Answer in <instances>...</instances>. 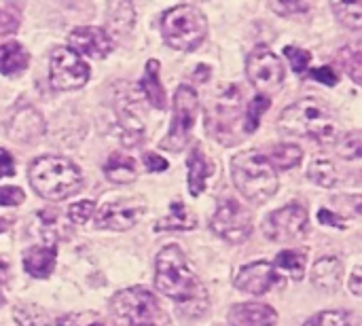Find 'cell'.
Returning <instances> with one entry per match:
<instances>
[{
	"label": "cell",
	"instance_id": "obj_33",
	"mask_svg": "<svg viewBox=\"0 0 362 326\" xmlns=\"http://www.w3.org/2000/svg\"><path fill=\"white\" fill-rule=\"evenodd\" d=\"M19 6L17 4H0V36H6L19 25Z\"/></svg>",
	"mask_w": 362,
	"mask_h": 326
},
{
	"label": "cell",
	"instance_id": "obj_44",
	"mask_svg": "<svg viewBox=\"0 0 362 326\" xmlns=\"http://www.w3.org/2000/svg\"><path fill=\"white\" fill-rule=\"evenodd\" d=\"M361 267H356L354 272H352V278H350V291L358 297V295H362V284H361Z\"/></svg>",
	"mask_w": 362,
	"mask_h": 326
},
{
	"label": "cell",
	"instance_id": "obj_27",
	"mask_svg": "<svg viewBox=\"0 0 362 326\" xmlns=\"http://www.w3.org/2000/svg\"><path fill=\"white\" fill-rule=\"evenodd\" d=\"M108 25L115 34H127L134 25V6L129 2H117L108 8Z\"/></svg>",
	"mask_w": 362,
	"mask_h": 326
},
{
	"label": "cell",
	"instance_id": "obj_4",
	"mask_svg": "<svg viewBox=\"0 0 362 326\" xmlns=\"http://www.w3.org/2000/svg\"><path fill=\"white\" fill-rule=\"evenodd\" d=\"M231 176L238 191L252 204H265L280 187L269 159L255 149L233 157Z\"/></svg>",
	"mask_w": 362,
	"mask_h": 326
},
{
	"label": "cell",
	"instance_id": "obj_5",
	"mask_svg": "<svg viewBox=\"0 0 362 326\" xmlns=\"http://www.w3.org/2000/svg\"><path fill=\"white\" fill-rule=\"evenodd\" d=\"M110 312L117 326H168L157 297L140 286L117 293L110 299Z\"/></svg>",
	"mask_w": 362,
	"mask_h": 326
},
{
	"label": "cell",
	"instance_id": "obj_35",
	"mask_svg": "<svg viewBox=\"0 0 362 326\" xmlns=\"http://www.w3.org/2000/svg\"><path fill=\"white\" fill-rule=\"evenodd\" d=\"M93 210H95V204L89 199H83V202H76L68 208V216L74 225H85L93 216Z\"/></svg>",
	"mask_w": 362,
	"mask_h": 326
},
{
	"label": "cell",
	"instance_id": "obj_10",
	"mask_svg": "<svg viewBox=\"0 0 362 326\" xmlns=\"http://www.w3.org/2000/svg\"><path fill=\"white\" fill-rule=\"evenodd\" d=\"M212 231L231 244H242L252 233V214L235 199H225L210 221Z\"/></svg>",
	"mask_w": 362,
	"mask_h": 326
},
{
	"label": "cell",
	"instance_id": "obj_40",
	"mask_svg": "<svg viewBox=\"0 0 362 326\" xmlns=\"http://www.w3.org/2000/svg\"><path fill=\"white\" fill-rule=\"evenodd\" d=\"M310 76H312V78H316V81H320L322 85H329V87L337 85V81H339L337 72H335L333 68H329V66H320V68L312 70V72H310Z\"/></svg>",
	"mask_w": 362,
	"mask_h": 326
},
{
	"label": "cell",
	"instance_id": "obj_3",
	"mask_svg": "<svg viewBox=\"0 0 362 326\" xmlns=\"http://www.w3.org/2000/svg\"><path fill=\"white\" fill-rule=\"evenodd\" d=\"M28 178L32 189L49 202L68 199L70 195L78 193L83 185L81 170L70 159L57 155H47L36 159L30 165Z\"/></svg>",
	"mask_w": 362,
	"mask_h": 326
},
{
	"label": "cell",
	"instance_id": "obj_8",
	"mask_svg": "<svg viewBox=\"0 0 362 326\" xmlns=\"http://www.w3.org/2000/svg\"><path fill=\"white\" fill-rule=\"evenodd\" d=\"M197 108H199V100H197L195 89L191 85H180L174 95L172 125H170L168 138L161 142V149L178 153L189 144L191 129L195 127V119H197Z\"/></svg>",
	"mask_w": 362,
	"mask_h": 326
},
{
	"label": "cell",
	"instance_id": "obj_30",
	"mask_svg": "<svg viewBox=\"0 0 362 326\" xmlns=\"http://www.w3.org/2000/svg\"><path fill=\"white\" fill-rule=\"evenodd\" d=\"M333 11L346 28L361 30L362 2H333Z\"/></svg>",
	"mask_w": 362,
	"mask_h": 326
},
{
	"label": "cell",
	"instance_id": "obj_45",
	"mask_svg": "<svg viewBox=\"0 0 362 326\" xmlns=\"http://www.w3.org/2000/svg\"><path fill=\"white\" fill-rule=\"evenodd\" d=\"M195 78H197V81H202V83H204V81H208V78H210V68H208V66H197Z\"/></svg>",
	"mask_w": 362,
	"mask_h": 326
},
{
	"label": "cell",
	"instance_id": "obj_41",
	"mask_svg": "<svg viewBox=\"0 0 362 326\" xmlns=\"http://www.w3.org/2000/svg\"><path fill=\"white\" fill-rule=\"evenodd\" d=\"M318 221H320L322 225H331V227H337V229H346V227H348L346 221H344L341 216L333 214V212L327 210V208H322V210L318 212Z\"/></svg>",
	"mask_w": 362,
	"mask_h": 326
},
{
	"label": "cell",
	"instance_id": "obj_24",
	"mask_svg": "<svg viewBox=\"0 0 362 326\" xmlns=\"http://www.w3.org/2000/svg\"><path fill=\"white\" fill-rule=\"evenodd\" d=\"M28 64H30V55L19 42L8 40V42L0 45V74L15 76V74L23 72L28 68Z\"/></svg>",
	"mask_w": 362,
	"mask_h": 326
},
{
	"label": "cell",
	"instance_id": "obj_14",
	"mask_svg": "<svg viewBox=\"0 0 362 326\" xmlns=\"http://www.w3.org/2000/svg\"><path fill=\"white\" fill-rule=\"evenodd\" d=\"M144 214V202L132 199V202H112L106 204L98 214V227L110 229V231H127L132 229L138 219Z\"/></svg>",
	"mask_w": 362,
	"mask_h": 326
},
{
	"label": "cell",
	"instance_id": "obj_19",
	"mask_svg": "<svg viewBox=\"0 0 362 326\" xmlns=\"http://www.w3.org/2000/svg\"><path fill=\"white\" fill-rule=\"evenodd\" d=\"M57 261L55 246H32L23 252V269L32 278H49Z\"/></svg>",
	"mask_w": 362,
	"mask_h": 326
},
{
	"label": "cell",
	"instance_id": "obj_2",
	"mask_svg": "<svg viewBox=\"0 0 362 326\" xmlns=\"http://www.w3.org/2000/svg\"><path fill=\"white\" fill-rule=\"evenodd\" d=\"M278 127L284 134L312 138L320 144H331L339 136V123L335 115L320 100L314 98H303L288 106L280 115Z\"/></svg>",
	"mask_w": 362,
	"mask_h": 326
},
{
	"label": "cell",
	"instance_id": "obj_25",
	"mask_svg": "<svg viewBox=\"0 0 362 326\" xmlns=\"http://www.w3.org/2000/svg\"><path fill=\"white\" fill-rule=\"evenodd\" d=\"M197 227L195 216L182 202H172L170 212L155 225V231H191Z\"/></svg>",
	"mask_w": 362,
	"mask_h": 326
},
{
	"label": "cell",
	"instance_id": "obj_12",
	"mask_svg": "<svg viewBox=\"0 0 362 326\" xmlns=\"http://www.w3.org/2000/svg\"><path fill=\"white\" fill-rule=\"evenodd\" d=\"M246 74L255 87L276 89V87H280V83L284 78V68H282V62L278 59V55L269 47L259 45L246 57Z\"/></svg>",
	"mask_w": 362,
	"mask_h": 326
},
{
	"label": "cell",
	"instance_id": "obj_29",
	"mask_svg": "<svg viewBox=\"0 0 362 326\" xmlns=\"http://www.w3.org/2000/svg\"><path fill=\"white\" fill-rule=\"evenodd\" d=\"M308 178L312 182H316L318 187H325V189H331L337 185V170L335 165L329 161V159H316L312 161L310 170H308Z\"/></svg>",
	"mask_w": 362,
	"mask_h": 326
},
{
	"label": "cell",
	"instance_id": "obj_42",
	"mask_svg": "<svg viewBox=\"0 0 362 326\" xmlns=\"http://www.w3.org/2000/svg\"><path fill=\"white\" fill-rule=\"evenodd\" d=\"M144 163L148 172H165L168 170V161L163 157H159L157 153H146L144 155Z\"/></svg>",
	"mask_w": 362,
	"mask_h": 326
},
{
	"label": "cell",
	"instance_id": "obj_7",
	"mask_svg": "<svg viewBox=\"0 0 362 326\" xmlns=\"http://www.w3.org/2000/svg\"><path fill=\"white\" fill-rule=\"evenodd\" d=\"M242 117V91L238 85L229 83L216 91L206 110V129L214 140L225 146L235 144L240 138L235 136V125Z\"/></svg>",
	"mask_w": 362,
	"mask_h": 326
},
{
	"label": "cell",
	"instance_id": "obj_9",
	"mask_svg": "<svg viewBox=\"0 0 362 326\" xmlns=\"http://www.w3.org/2000/svg\"><path fill=\"white\" fill-rule=\"evenodd\" d=\"M49 78L51 85L59 91L81 89L89 81V66L70 47H57L51 53Z\"/></svg>",
	"mask_w": 362,
	"mask_h": 326
},
{
	"label": "cell",
	"instance_id": "obj_31",
	"mask_svg": "<svg viewBox=\"0 0 362 326\" xmlns=\"http://www.w3.org/2000/svg\"><path fill=\"white\" fill-rule=\"evenodd\" d=\"M269 104H272V100L265 93H259V95L252 98V102H250V106L246 110V117H244V132H248V134L257 132V127L261 123V117L265 115Z\"/></svg>",
	"mask_w": 362,
	"mask_h": 326
},
{
	"label": "cell",
	"instance_id": "obj_15",
	"mask_svg": "<svg viewBox=\"0 0 362 326\" xmlns=\"http://www.w3.org/2000/svg\"><path fill=\"white\" fill-rule=\"evenodd\" d=\"M45 129H47L45 119L34 106L19 108L6 125L8 138L17 144H34L45 136Z\"/></svg>",
	"mask_w": 362,
	"mask_h": 326
},
{
	"label": "cell",
	"instance_id": "obj_16",
	"mask_svg": "<svg viewBox=\"0 0 362 326\" xmlns=\"http://www.w3.org/2000/svg\"><path fill=\"white\" fill-rule=\"evenodd\" d=\"M68 42L74 47L72 49L74 53H83L93 59H102L112 51L110 36L102 28H93V25L74 28L68 36Z\"/></svg>",
	"mask_w": 362,
	"mask_h": 326
},
{
	"label": "cell",
	"instance_id": "obj_23",
	"mask_svg": "<svg viewBox=\"0 0 362 326\" xmlns=\"http://www.w3.org/2000/svg\"><path fill=\"white\" fill-rule=\"evenodd\" d=\"M187 163H189V193H191L193 197H197V195L204 193L206 180H208V176L212 174V168H210L206 155L202 153V146H195V149L191 151Z\"/></svg>",
	"mask_w": 362,
	"mask_h": 326
},
{
	"label": "cell",
	"instance_id": "obj_46",
	"mask_svg": "<svg viewBox=\"0 0 362 326\" xmlns=\"http://www.w3.org/2000/svg\"><path fill=\"white\" fill-rule=\"evenodd\" d=\"M6 276H8V265L0 259V282H4V280H6Z\"/></svg>",
	"mask_w": 362,
	"mask_h": 326
},
{
	"label": "cell",
	"instance_id": "obj_32",
	"mask_svg": "<svg viewBox=\"0 0 362 326\" xmlns=\"http://www.w3.org/2000/svg\"><path fill=\"white\" fill-rule=\"evenodd\" d=\"M305 326H356V320L348 312H320L312 316Z\"/></svg>",
	"mask_w": 362,
	"mask_h": 326
},
{
	"label": "cell",
	"instance_id": "obj_20",
	"mask_svg": "<svg viewBox=\"0 0 362 326\" xmlns=\"http://www.w3.org/2000/svg\"><path fill=\"white\" fill-rule=\"evenodd\" d=\"M344 278V263L337 257L320 259L312 269V282L322 291H335Z\"/></svg>",
	"mask_w": 362,
	"mask_h": 326
},
{
	"label": "cell",
	"instance_id": "obj_22",
	"mask_svg": "<svg viewBox=\"0 0 362 326\" xmlns=\"http://www.w3.org/2000/svg\"><path fill=\"white\" fill-rule=\"evenodd\" d=\"M104 176L115 185H127L138 178V165L129 155L112 153L104 163Z\"/></svg>",
	"mask_w": 362,
	"mask_h": 326
},
{
	"label": "cell",
	"instance_id": "obj_36",
	"mask_svg": "<svg viewBox=\"0 0 362 326\" xmlns=\"http://www.w3.org/2000/svg\"><path fill=\"white\" fill-rule=\"evenodd\" d=\"M284 55L288 57L291 66H293L295 72H299V74H303V72L308 70L310 62H312V53L305 51V49H299V47H286V49H284Z\"/></svg>",
	"mask_w": 362,
	"mask_h": 326
},
{
	"label": "cell",
	"instance_id": "obj_18",
	"mask_svg": "<svg viewBox=\"0 0 362 326\" xmlns=\"http://www.w3.org/2000/svg\"><path fill=\"white\" fill-rule=\"evenodd\" d=\"M278 322V314L267 303H240L229 312L231 326H274Z\"/></svg>",
	"mask_w": 362,
	"mask_h": 326
},
{
	"label": "cell",
	"instance_id": "obj_11",
	"mask_svg": "<svg viewBox=\"0 0 362 326\" xmlns=\"http://www.w3.org/2000/svg\"><path fill=\"white\" fill-rule=\"evenodd\" d=\"M310 216L308 210L299 204H288L265 219L263 233L272 242H295L308 233Z\"/></svg>",
	"mask_w": 362,
	"mask_h": 326
},
{
	"label": "cell",
	"instance_id": "obj_28",
	"mask_svg": "<svg viewBox=\"0 0 362 326\" xmlns=\"http://www.w3.org/2000/svg\"><path fill=\"white\" fill-rule=\"evenodd\" d=\"M303 151L295 144H280L272 151V155L267 157L274 170H291L295 165L301 163Z\"/></svg>",
	"mask_w": 362,
	"mask_h": 326
},
{
	"label": "cell",
	"instance_id": "obj_48",
	"mask_svg": "<svg viewBox=\"0 0 362 326\" xmlns=\"http://www.w3.org/2000/svg\"><path fill=\"white\" fill-rule=\"evenodd\" d=\"M2 301H4V299H2V295H0V305H2Z\"/></svg>",
	"mask_w": 362,
	"mask_h": 326
},
{
	"label": "cell",
	"instance_id": "obj_26",
	"mask_svg": "<svg viewBox=\"0 0 362 326\" xmlns=\"http://www.w3.org/2000/svg\"><path fill=\"white\" fill-rule=\"evenodd\" d=\"M305 255L299 250H282L278 252L276 261H274V269L282 272L284 276H288L291 280H301L305 274Z\"/></svg>",
	"mask_w": 362,
	"mask_h": 326
},
{
	"label": "cell",
	"instance_id": "obj_47",
	"mask_svg": "<svg viewBox=\"0 0 362 326\" xmlns=\"http://www.w3.org/2000/svg\"><path fill=\"white\" fill-rule=\"evenodd\" d=\"M89 326H104V325H100V322H95V325H89Z\"/></svg>",
	"mask_w": 362,
	"mask_h": 326
},
{
	"label": "cell",
	"instance_id": "obj_17",
	"mask_svg": "<svg viewBox=\"0 0 362 326\" xmlns=\"http://www.w3.org/2000/svg\"><path fill=\"white\" fill-rule=\"evenodd\" d=\"M117 115H119V125H121V142L125 146H136L142 138H144V123L140 119V115L134 110V98L127 95V87H125V95L117 98Z\"/></svg>",
	"mask_w": 362,
	"mask_h": 326
},
{
	"label": "cell",
	"instance_id": "obj_38",
	"mask_svg": "<svg viewBox=\"0 0 362 326\" xmlns=\"http://www.w3.org/2000/svg\"><path fill=\"white\" fill-rule=\"evenodd\" d=\"M276 13L284 15V17H293L297 13H305L310 11V4L308 2H272L269 4Z\"/></svg>",
	"mask_w": 362,
	"mask_h": 326
},
{
	"label": "cell",
	"instance_id": "obj_37",
	"mask_svg": "<svg viewBox=\"0 0 362 326\" xmlns=\"http://www.w3.org/2000/svg\"><path fill=\"white\" fill-rule=\"evenodd\" d=\"M361 153V132H350L348 136H344V140H341V144H339V155L346 157V159H358Z\"/></svg>",
	"mask_w": 362,
	"mask_h": 326
},
{
	"label": "cell",
	"instance_id": "obj_43",
	"mask_svg": "<svg viewBox=\"0 0 362 326\" xmlns=\"http://www.w3.org/2000/svg\"><path fill=\"white\" fill-rule=\"evenodd\" d=\"M15 174V163H13V157L0 149V178H6V176H13Z\"/></svg>",
	"mask_w": 362,
	"mask_h": 326
},
{
	"label": "cell",
	"instance_id": "obj_6",
	"mask_svg": "<svg viewBox=\"0 0 362 326\" xmlns=\"http://www.w3.org/2000/svg\"><path fill=\"white\" fill-rule=\"evenodd\" d=\"M161 34L172 49L195 51L208 34L206 15L193 4L174 6L161 17Z\"/></svg>",
	"mask_w": 362,
	"mask_h": 326
},
{
	"label": "cell",
	"instance_id": "obj_34",
	"mask_svg": "<svg viewBox=\"0 0 362 326\" xmlns=\"http://www.w3.org/2000/svg\"><path fill=\"white\" fill-rule=\"evenodd\" d=\"M341 59H344V64H346V70H348V74L354 78V83H361V66H362V59H361V45H354V47H346V49H341Z\"/></svg>",
	"mask_w": 362,
	"mask_h": 326
},
{
	"label": "cell",
	"instance_id": "obj_1",
	"mask_svg": "<svg viewBox=\"0 0 362 326\" xmlns=\"http://www.w3.org/2000/svg\"><path fill=\"white\" fill-rule=\"evenodd\" d=\"M155 267V286L161 295L172 299L180 308V312H185L187 316H202L208 310V293L199 278L189 269L180 246L170 244L161 248Z\"/></svg>",
	"mask_w": 362,
	"mask_h": 326
},
{
	"label": "cell",
	"instance_id": "obj_13",
	"mask_svg": "<svg viewBox=\"0 0 362 326\" xmlns=\"http://www.w3.org/2000/svg\"><path fill=\"white\" fill-rule=\"evenodd\" d=\"M280 282H282L280 280V274L274 269L272 263H265V261L250 263V265L242 267L240 274L235 276L238 291L248 293V295H255V297H261V295L269 293Z\"/></svg>",
	"mask_w": 362,
	"mask_h": 326
},
{
	"label": "cell",
	"instance_id": "obj_39",
	"mask_svg": "<svg viewBox=\"0 0 362 326\" xmlns=\"http://www.w3.org/2000/svg\"><path fill=\"white\" fill-rule=\"evenodd\" d=\"M25 193L19 187H2L0 189V206H19L23 204Z\"/></svg>",
	"mask_w": 362,
	"mask_h": 326
},
{
	"label": "cell",
	"instance_id": "obj_21",
	"mask_svg": "<svg viewBox=\"0 0 362 326\" xmlns=\"http://www.w3.org/2000/svg\"><path fill=\"white\" fill-rule=\"evenodd\" d=\"M159 62L157 59H148L146 62V68H144V74L140 78V89L146 98V102H151L153 108H159L163 110L165 108V91H163V85H161V78H159Z\"/></svg>",
	"mask_w": 362,
	"mask_h": 326
}]
</instances>
